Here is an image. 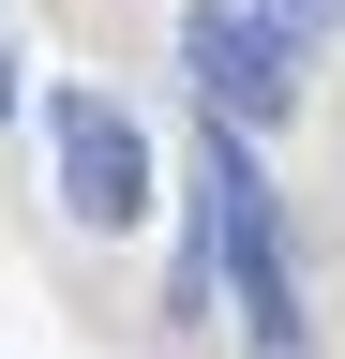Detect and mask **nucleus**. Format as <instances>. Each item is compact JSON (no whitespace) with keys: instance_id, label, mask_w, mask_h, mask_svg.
Returning <instances> with one entry per match:
<instances>
[{"instance_id":"1","label":"nucleus","mask_w":345,"mask_h":359,"mask_svg":"<svg viewBox=\"0 0 345 359\" xmlns=\"http://www.w3.org/2000/svg\"><path fill=\"white\" fill-rule=\"evenodd\" d=\"M181 75H195V105H210V135H271L285 105H300V45L255 15V0H195L181 15Z\"/></svg>"},{"instance_id":"2","label":"nucleus","mask_w":345,"mask_h":359,"mask_svg":"<svg viewBox=\"0 0 345 359\" xmlns=\"http://www.w3.org/2000/svg\"><path fill=\"white\" fill-rule=\"evenodd\" d=\"M210 269L240 285V330L300 359V285H285V224H271V180H255L240 135H210Z\"/></svg>"},{"instance_id":"3","label":"nucleus","mask_w":345,"mask_h":359,"mask_svg":"<svg viewBox=\"0 0 345 359\" xmlns=\"http://www.w3.org/2000/svg\"><path fill=\"white\" fill-rule=\"evenodd\" d=\"M60 210L75 224H150V135H136V105L120 90H60Z\"/></svg>"},{"instance_id":"4","label":"nucleus","mask_w":345,"mask_h":359,"mask_svg":"<svg viewBox=\"0 0 345 359\" xmlns=\"http://www.w3.org/2000/svg\"><path fill=\"white\" fill-rule=\"evenodd\" d=\"M255 15H271V30L300 45V30H330V15H345V0H255Z\"/></svg>"},{"instance_id":"5","label":"nucleus","mask_w":345,"mask_h":359,"mask_svg":"<svg viewBox=\"0 0 345 359\" xmlns=\"http://www.w3.org/2000/svg\"><path fill=\"white\" fill-rule=\"evenodd\" d=\"M0 105H15V30H0Z\"/></svg>"}]
</instances>
